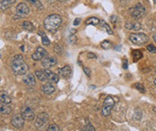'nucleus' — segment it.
Returning <instances> with one entry per match:
<instances>
[{"instance_id":"4be33fe9","label":"nucleus","mask_w":156,"mask_h":131,"mask_svg":"<svg viewBox=\"0 0 156 131\" xmlns=\"http://www.w3.org/2000/svg\"><path fill=\"white\" fill-rule=\"evenodd\" d=\"M38 34L42 36V42H43L44 45H45V46L50 45V40L48 39V37L46 36V34H45L44 32H39Z\"/></svg>"},{"instance_id":"9b49d317","label":"nucleus","mask_w":156,"mask_h":131,"mask_svg":"<svg viewBox=\"0 0 156 131\" xmlns=\"http://www.w3.org/2000/svg\"><path fill=\"white\" fill-rule=\"evenodd\" d=\"M56 64H57V59L55 57H47L46 56L44 59H42V66L45 69H49Z\"/></svg>"},{"instance_id":"393cba45","label":"nucleus","mask_w":156,"mask_h":131,"mask_svg":"<svg viewBox=\"0 0 156 131\" xmlns=\"http://www.w3.org/2000/svg\"><path fill=\"white\" fill-rule=\"evenodd\" d=\"M47 131H61V129H60L59 126L56 125V124H51V125L48 127Z\"/></svg>"},{"instance_id":"cd10ccee","label":"nucleus","mask_w":156,"mask_h":131,"mask_svg":"<svg viewBox=\"0 0 156 131\" xmlns=\"http://www.w3.org/2000/svg\"><path fill=\"white\" fill-rule=\"evenodd\" d=\"M147 49L151 53H156V47L154 44H148L147 45Z\"/></svg>"},{"instance_id":"f03ea898","label":"nucleus","mask_w":156,"mask_h":131,"mask_svg":"<svg viewBox=\"0 0 156 131\" xmlns=\"http://www.w3.org/2000/svg\"><path fill=\"white\" fill-rule=\"evenodd\" d=\"M35 76L40 81H42V82L47 81L48 83H51V84H57L60 80V76L51 72L49 69L36 70Z\"/></svg>"},{"instance_id":"aec40b11","label":"nucleus","mask_w":156,"mask_h":131,"mask_svg":"<svg viewBox=\"0 0 156 131\" xmlns=\"http://www.w3.org/2000/svg\"><path fill=\"white\" fill-rule=\"evenodd\" d=\"M85 23L88 24V25H89V24H91V25H98V24L100 23V21H99V19H98L97 17H90V18L86 20Z\"/></svg>"},{"instance_id":"4468645a","label":"nucleus","mask_w":156,"mask_h":131,"mask_svg":"<svg viewBox=\"0 0 156 131\" xmlns=\"http://www.w3.org/2000/svg\"><path fill=\"white\" fill-rule=\"evenodd\" d=\"M125 27L126 28V30H129V31H139L142 27L141 23L136 21H134V22H126L125 23Z\"/></svg>"},{"instance_id":"f8f14e48","label":"nucleus","mask_w":156,"mask_h":131,"mask_svg":"<svg viewBox=\"0 0 156 131\" xmlns=\"http://www.w3.org/2000/svg\"><path fill=\"white\" fill-rule=\"evenodd\" d=\"M47 119H48V114H47L46 112H42V113H40V114L36 117V119H35L34 126H35L36 128H41V127H43L45 123H46Z\"/></svg>"},{"instance_id":"ddd939ff","label":"nucleus","mask_w":156,"mask_h":131,"mask_svg":"<svg viewBox=\"0 0 156 131\" xmlns=\"http://www.w3.org/2000/svg\"><path fill=\"white\" fill-rule=\"evenodd\" d=\"M58 73H59V76L62 78H65V79H68L71 76V73H72V70H71V67L69 65L64 66L63 67L60 68L58 70Z\"/></svg>"},{"instance_id":"b1692460","label":"nucleus","mask_w":156,"mask_h":131,"mask_svg":"<svg viewBox=\"0 0 156 131\" xmlns=\"http://www.w3.org/2000/svg\"><path fill=\"white\" fill-rule=\"evenodd\" d=\"M100 24H101V26L106 30V32L108 33V34H110L112 35L113 34V31L111 30V28H110V26L107 23V22H105L104 21H100Z\"/></svg>"},{"instance_id":"a878e982","label":"nucleus","mask_w":156,"mask_h":131,"mask_svg":"<svg viewBox=\"0 0 156 131\" xmlns=\"http://www.w3.org/2000/svg\"><path fill=\"white\" fill-rule=\"evenodd\" d=\"M112 44L110 42H108V41H105V42H101V47L103 48V49H110L111 48Z\"/></svg>"},{"instance_id":"2eb2a0df","label":"nucleus","mask_w":156,"mask_h":131,"mask_svg":"<svg viewBox=\"0 0 156 131\" xmlns=\"http://www.w3.org/2000/svg\"><path fill=\"white\" fill-rule=\"evenodd\" d=\"M23 80L24 84H26L27 86H35V83H36L34 75H33V74H25Z\"/></svg>"},{"instance_id":"6ab92c4d","label":"nucleus","mask_w":156,"mask_h":131,"mask_svg":"<svg viewBox=\"0 0 156 131\" xmlns=\"http://www.w3.org/2000/svg\"><path fill=\"white\" fill-rule=\"evenodd\" d=\"M22 27L24 30H26L28 32H34V29H35L34 26V24L31 22H29V21H24V22H23Z\"/></svg>"},{"instance_id":"f3484780","label":"nucleus","mask_w":156,"mask_h":131,"mask_svg":"<svg viewBox=\"0 0 156 131\" xmlns=\"http://www.w3.org/2000/svg\"><path fill=\"white\" fill-rule=\"evenodd\" d=\"M42 91L44 92L45 94H51V93H53V92H54V91H55V87L52 86V84H51V83H47V84H45L44 86L42 87Z\"/></svg>"},{"instance_id":"7ed1b4c3","label":"nucleus","mask_w":156,"mask_h":131,"mask_svg":"<svg viewBox=\"0 0 156 131\" xmlns=\"http://www.w3.org/2000/svg\"><path fill=\"white\" fill-rule=\"evenodd\" d=\"M62 22V19L59 15H50L44 21V28L49 32H55Z\"/></svg>"},{"instance_id":"bb28decb","label":"nucleus","mask_w":156,"mask_h":131,"mask_svg":"<svg viewBox=\"0 0 156 131\" xmlns=\"http://www.w3.org/2000/svg\"><path fill=\"white\" fill-rule=\"evenodd\" d=\"M134 87L136 88L139 92H145V89H144V86H143L142 84L136 83V84H134Z\"/></svg>"},{"instance_id":"72a5a7b5","label":"nucleus","mask_w":156,"mask_h":131,"mask_svg":"<svg viewBox=\"0 0 156 131\" xmlns=\"http://www.w3.org/2000/svg\"><path fill=\"white\" fill-rule=\"evenodd\" d=\"M123 67H124L125 69L127 68V60H126V59L123 60Z\"/></svg>"},{"instance_id":"c9c22d12","label":"nucleus","mask_w":156,"mask_h":131,"mask_svg":"<svg viewBox=\"0 0 156 131\" xmlns=\"http://www.w3.org/2000/svg\"><path fill=\"white\" fill-rule=\"evenodd\" d=\"M154 86H156V79H154Z\"/></svg>"},{"instance_id":"c85d7f7f","label":"nucleus","mask_w":156,"mask_h":131,"mask_svg":"<svg viewBox=\"0 0 156 131\" xmlns=\"http://www.w3.org/2000/svg\"><path fill=\"white\" fill-rule=\"evenodd\" d=\"M81 131H95V128L89 123V124H87V125L82 129V130Z\"/></svg>"},{"instance_id":"7c9ffc66","label":"nucleus","mask_w":156,"mask_h":131,"mask_svg":"<svg viewBox=\"0 0 156 131\" xmlns=\"http://www.w3.org/2000/svg\"><path fill=\"white\" fill-rule=\"evenodd\" d=\"M83 71L85 72V74H86L88 76H90V69H89V67H87V66H83Z\"/></svg>"},{"instance_id":"20e7f679","label":"nucleus","mask_w":156,"mask_h":131,"mask_svg":"<svg viewBox=\"0 0 156 131\" xmlns=\"http://www.w3.org/2000/svg\"><path fill=\"white\" fill-rule=\"evenodd\" d=\"M145 14H146L145 7L141 3H138V4L134 5V6H132L129 9V15L134 19H140V18L144 17L145 15Z\"/></svg>"},{"instance_id":"5701e85b","label":"nucleus","mask_w":156,"mask_h":131,"mask_svg":"<svg viewBox=\"0 0 156 131\" xmlns=\"http://www.w3.org/2000/svg\"><path fill=\"white\" fill-rule=\"evenodd\" d=\"M27 2H29L30 4H32L33 5H34L35 7H37L38 9H42L43 8V5L40 2V0H25Z\"/></svg>"},{"instance_id":"c756f323","label":"nucleus","mask_w":156,"mask_h":131,"mask_svg":"<svg viewBox=\"0 0 156 131\" xmlns=\"http://www.w3.org/2000/svg\"><path fill=\"white\" fill-rule=\"evenodd\" d=\"M69 43L70 44H74L76 43V42H77V37L75 36V35H70L69 36Z\"/></svg>"},{"instance_id":"473e14b6","label":"nucleus","mask_w":156,"mask_h":131,"mask_svg":"<svg viewBox=\"0 0 156 131\" xmlns=\"http://www.w3.org/2000/svg\"><path fill=\"white\" fill-rule=\"evenodd\" d=\"M80 22H81V20H80V18H77V19L74 20V23H73V24H74V25H79Z\"/></svg>"},{"instance_id":"2f4dec72","label":"nucleus","mask_w":156,"mask_h":131,"mask_svg":"<svg viewBox=\"0 0 156 131\" xmlns=\"http://www.w3.org/2000/svg\"><path fill=\"white\" fill-rule=\"evenodd\" d=\"M88 58H89V59H96L97 57H96V55L93 54V53H88Z\"/></svg>"},{"instance_id":"f257e3e1","label":"nucleus","mask_w":156,"mask_h":131,"mask_svg":"<svg viewBox=\"0 0 156 131\" xmlns=\"http://www.w3.org/2000/svg\"><path fill=\"white\" fill-rule=\"evenodd\" d=\"M11 67L14 71L15 74L16 75H25L28 70L29 67L27 64L24 62L23 58L22 55H16L12 60H11Z\"/></svg>"},{"instance_id":"9d476101","label":"nucleus","mask_w":156,"mask_h":131,"mask_svg":"<svg viewBox=\"0 0 156 131\" xmlns=\"http://www.w3.org/2000/svg\"><path fill=\"white\" fill-rule=\"evenodd\" d=\"M47 56V51L43 47H38L36 49V50L34 51V53L32 55V59L35 61H38V60H41V59H44L45 57Z\"/></svg>"},{"instance_id":"f704fd0d","label":"nucleus","mask_w":156,"mask_h":131,"mask_svg":"<svg viewBox=\"0 0 156 131\" xmlns=\"http://www.w3.org/2000/svg\"><path fill=\"white\" fill-rule=\"evenodd\" d=\"M154 42H156V34H154Z\"/></svg>"},{"instance_id":"6e6552de","label":"nucleus","mask_w":156,"mask_h":131,"mask_svg":"<svg viewBox=\"0 0 156 131\" xmlns=\"http://www.w3.org/2000/svg\"><path fill=\"white\" fill-rule=\"evenodd\" d=\"M21 114L23 117V119L27 121H32L35 119V114L34 112V110L31 109L30 107L27 106H23L21 109Z\"/></svg>"},{"instance_id":"dca6fc26","label":"nucleus","mask_w":156,"mask_h":131,"mask_svg":"<svg viewBox=\"0 0 156 131\" xmlns=\"http://www.w3.org/2000/svg\"><path fill=\"white\" fill-rule=\"evenodd\" d=\"M0 101H1V103L10 104L11 102H12V99L5 92H1V93H0Z\"/></svg>"},{"instance_id":"0eeeda50","label":"nucleus","mask_w":156,"mask_h":131,"mask_svg":"<svg viewBox=\"0 0 156 131\" xmlns=\"http://www.w3.org/2000/svg\"><path fill=\"white\" fill-rule=\"evenodd\" d=\"M24 121H25V119H23V117L21 113L20 114L16 113V114L13 115L12 116V119H11V124L15 128H16V129H21V128H23V125H24Z\"/></svg>"},{"instance_id":"39448f33","label":"nucleus","mask_w":156,"mask_h":131,"mask_svg":"<svg viewBox=\"0 0 156 131\" xmlns=\"http://www.w3.org/2000/svg\"><path fill=\"white\" fill-rule=\"evenodd\" d=\"M129 40H130V42H132L134 44L143 45V44L148 42L149 38L147 37L146 34H144L143 32H135V33L130 34Z\"/></svg>"},{"instance_id":"a211bd4d","label":"nucleus","mask_w":156,"mask_h":131,"mask_svg":"<svg viewBox=\"0 0 156 131\" xmlns=\"http://www.w3.org/2000/svg\"><path fill=\"white\" fill-rule=\"evenodd\" d=\"M0 112L2 115H9L12 112V108L9 106V104L0 103Z\"/></svg>"},{"instance_id":"1a4fd4ad","label":"nucleus","mask_w":156,"mask_h":131,"mask_svg":"<svg viewBox=\"0 0 156 131\" xmlns=\"http://www.w3.org/2000/svg\"><path fill=\"white\" fill-rule=\"evenodd\" d=\"M16 14L20 15V17H23V16H26L30 13V8L25 3H20L16 5Z\"/></svg>"},{"instance_id":"412c9836","label":"nucleus","mask_w":156,"mask_h":131,"mask_svg":"<svg viewBox=\"0 0 156 131\" xmlns=\"http://www.w3.org/2000/svg\"><path fill=\"white\" fill-rule=\"evenodd\" d=\"M132 55H133V58H134V62H136V61H138L140 59H142V57H143V54H142V52L140 51V50H133V52H132Z\"/></svg>"},{"instance_id":"423d86ee","label":"nucleus","mask_w":156,"mask_h":131,"mask_svg":"<svg viewBox=\"0 0 156 131\" xmlns=\"http://www.w3.org/2000/svg\"><path fill=\"white\" fill-rule=\"evenodd\" d=\"M115 105V102H114V99L112 98L111 96H108L105 101H104V103H103V106H102V109H101V112H102V115L107 117V116H109L110 113H111V110L113 109Z\"/></svg>"}]
</instances>
